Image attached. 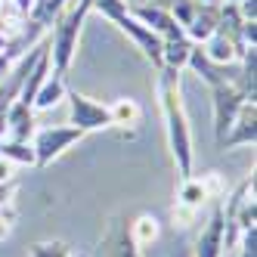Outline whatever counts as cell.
I'll return each instance as SVG.
<instances>
[{
  "instance_id": "obj_1",
  "label": "cell",
  "mask_w": 257,
  "mask_h": 257,
  "mask_svg": "<svg viewBox=\"0 0 257 257\" xmlns=\"http://www.w3.org/2000/svg\"><path fill=\"white\" fill-rule=\"evenodd\" d=\"M155 93L158 105L164 115V131H168V146L177 164L180 180L192 174V131L186 121V108H183V93H180V71L177 68H158V81H155Z\"/></svg>"
},
{
  "instance_id": "obj_19",
  "label": "cell",
  "mask_w": 257,
  "mask_h": 257,
  "mask_svg": "<svg viewBox=\"0 0 257 257\" xmlns=\"http://www.w3.org/2000/svg\"><path fill=\"white\" fill-rule=\"evenodd\" d=\"M0 158H7L10 164H25V168H34V149L31 143H16V140H0Z\"/></svg>"
},
{
  "instance_id": "obj_9",
  "label": "cell",
  "mask_w": 257,
  "mask_h": 257,
  "mask_svg": "<svg viewBox=\"0 0 257 257\" xmlns=\"http://www.w3.org/2000/svg\"><path fill=\"white\" fill-rule=\"evenodd\" d=\"M127 223H131V220L124 214H115L108 220V229H105L102 242H99V257H143V251L134 245Z\"/></svg>"
},
{
  "instance_id": "obj_8",
  "label": "cell",
  "mask_w": 257,
  "mask_h": 257,
  "mask_svg": "<svg viewBox=\"0 0 257 257\" xmlns=\"http://www.w3.org/2000/svg\"><path fill=\"white\" fill-rule=\"evenodd\" d=\"M65 99H68V124H75L81 134H96V131H105V127H112L108 121V105L90 99L78 90H68L65 87Z\"/></svg>"
},
{
  "instance_id": "obj_20",
  "label": "cell",
  "mask_w": 257,
  "mask_h": 257,
  "mask_svg": "<svg viewBox=\"0 0 257 257\" xmlns=\"http://www.w3.org/2000/svg\"><path fill=\"white\" fill-rule=\"evenodd\" d=\"M31 257H71V248L65 242H38L28 251Z\"/></svg>"
},
{
  "instance_id": "obj_21",
  "label": "cell",
  "mask_w": 257,
  "mask_h": 257,
  "mask_svg": "<svg viewBox=\"0 0 257 257\" xmlns=\"http://www.w3.org/2000/svg\"><path fill=\"white\" fill-rule=\"evenodd\" d=\"M235 245H238V257H257V226L245 229Z\"/></svg>"
},
{
  "instance_id": "obj_12",
  "label": "cell",
  "mask_w": 257,
  "mask_h": 257,
  "mask_svg": "<svg viewBox=\"0 0 257 257\" xmlns=\"http://www.w3.org/2000/svg\"><path fill=\"white\" fill-rule=\"evenodd\" d=\"M186 68H192V71H195V75L205 81L208 87L229 84V81H235V78H238V68H229V65H217V62H211V59L205 56V50H201L198 44H195V47H192V53H189Z\"/></svg>"
},
{
  "instance_id": "obj_14",
  "label": "cell",
  "mask_w": 257,
  "mask_h": 257,
  "mask_svg": "<svg viewBox=\"0 0 257 257\" xmlns=\"http://www.w3.org/2000/svg\"><path fill=\"white\" fill-rule=\"evenodd\" d=\"M108 121H112V127H121L124 134H127V127H131V134H134L143 124V105L131 96H121L108 105Z\"/></svg>"
},
{
  "instance_id": "obj_2",
  "label": "cell",
  "mask_w": 257,
  "mask_h": 257,
  "mask_svg": "<svg viewBox=\"0 0 257 257\" xmlns=\"http://www.w3.org/2000/svg\"><path fill=\"white\" fill-rule=\"evenodd\" d=\"M87 13H81L75 7V0L62 10V16L53 22V31L47 38V53H50V75L53 78H62L68 75L71 59L78 53V41H81V28H84Z\"/></svg>"
},
{
  "instance_id": "obj_7",
  "label": "cell",
  "mask_w": 257,
  "mask_h": 257,
  "mask_svg": "<svg viewBox=\"0 0 257 257\" xmlns=\"http://www.w3.org/2000/svg\"><path fill=\"white\" fill-rule=\"evenodd\" d=\"M245 102H254V99H248V96H245V90L238 87L235 81L211 87V108H214V140H217V143L226 137L229 124L235 121L238 108H242Z\"/></svg>"
},
{
  "instance_id": "obj_15",
  "label": "cell",
  "mask_w": 257,
  "mask_h": 257,
  "mask_svg": "<svg viewBox=\"0 0 257 257\" xmlns=\"http://www.w3.org/2000/svg\"><path fill=\"white\" fill-rule=\"evenodd\" d=\"M198 47L205 50V56H208L211 62H217V65H232V62H238L235 44L226 38V34H220V31H214L211 38H208L205 44H198Z\"/></svg>"
},
{
  "instance_id": "obj_26",
  "label": "cell",
  "mask_w": 257,
  "mask_h": 257,
  "mask_svg": "<svg viewBox=\"0 0 257 257\" xmlns=\"http://www.w3.org/2000/svg\"><path fill=\"white\" fill-rule=\"evenodd\" d=\"M71 257H90V254H87V251H81V254H71Z\"/></svg>"
},
{
  "instance_id": "obj_17",
  "label": "cell",
  "mask_w": 257,
  "mask_h": 257,
  "mask_svg": "<svg viewBox=\"0 0 257 257\" xmlns=\"http://www.w3.org/2000/svg\"><path fill=\"white\" fill-rule=\"evenodd\" d=\"M192 41L189 38H180V41H164V53H161V59H164V65L168 68H186V62H189V53H192Z\"/></svg>"
},
{
  "instance_id": "obj_4",
  "label": "cell",
  "mask_w": 257,
  "mask_h": 257,
  "mask_svg": "<svg viewBox=\"0 0 257 257\" xmlns=\"http://www.w3.org/2000/svg\"><path fill=\"white\" fill-rule=\"evenodd\" d=\"M226 192L223 180L217 177V171L208 174H189L180 180V189H177V201H174V220L180 226H189L192 220L198 217V211L208 205V201H220V195Z\"/></svg>"
},
{
  "instance_id": "obj_23",
  "label": "cell",
  "mask_w": 257,
  "mask_h": 257,
  "mask_svg": "<svg viewBox=\"0 0 257 257\" xmlns=\"http://www.w3.org/2000/svg\"><path fill=\"white\" fill-rule=\"evenodd\" d=\"M13 180V164L7 158H0V183H10Z\"/></svg>"
},
{
  "instance_id": "obj_3",
  "label": "cell",
  "mask_w": 257,
  "mask_h": 257,
  "mask_svg": "<svg viewBox=\"0 0 257 257\" xmlns=\"http://www.w3.org/2000/svg\"><path fill=\"white\" fill-rule=\"evenodd\" d=\"M93 10L102 13L112 25H118V31H124L127 38H131L140 50H143V56L152 62V68H164V59H161V53H164V41L158 38V34L152 28H146L137 16L131 13V7H127V0H93Z\"/></svg>"
},
{
  "instance_id": "obj_22",
  "label": "cell",
  "mask_w": 257,
  "mask_h": 257,
  "mask_svg": "<svg viewBox=\"0 0 257 257\" xmlns=\"http://www.w3.org/2000/svg\"><path fill=\"white\" fill-rule=\"evenodd\" d=\"M13 220H16V208H13V205H4V208H0V238L10 235Z\"/></svg>"
},
{
  "instance_id": "obj_5",
  "label": "cell",
  "mask_w": 257,
  "mask_h": 257,
  "mask_svg": "<svg viewBox=\"0 0 257 257\" xmlns=\"http://www.w3.org/2000/svg\"><path fill=\"white\" fill-rule=\"evenodd\" d=\"M171 16L177 19V25L183 28V34L192 44H205L211 34L217 31V19H220V4H201V0H171Z\"/></svg>"
},
{
  "instance_id": "obj_24",
  "label": "cell",
  "mask_w": 257,
  "mask_h": 257,
  "mask_svg": "<svg viewBox=\"0 0 257 257\" xmlns=\"http://www.w3.org/2000/svg\"><path fill=\"white\" fill-rule=\"evenodd\" d=\"M10 4L19 10L22 16H28V13H31V7H34V0H10Z\"/></svg>"
},
{
  "instance_id": "obj_11",
  "label": "cell",
  "mask_w": 257,
  "mask_h": 257,
  "mask_svg": "<svg viewBox=\"0 0 257 257\" xmlns=\"http://www.w3.org/2000/svg\"><path fill=\"white\" fill-rule=\"evenodd\" d=\"M254 140H257V108H254V102H245L238 108L235 121L229 124L226 137L217 146L220 149H235V146H254Z\"/></svg>"
},
{
  "instance_id": "obj_16",
  "label": "cell",
  "mask_w": 257,
  "mask_h": 257,
  "mask_svg": "<svg viewBox=\"0 0 257 257\" xmlns=\"http://www.w3.org/2000/svg\"><path fill=\"white\" fill-rule=\"evenodd\" d=\"M127 229H131L134 245L143 251V248H149L155 238H158V220H155L152 214H140L137 220H131V223H127Z\"/></svg>"
},
{
  "instance_id": "obj_25",
  "label": "cell",
  "mask_w": 257,
  "mask_h": 257,
  "mask_svg": "<svg viewBox=\"0 0 257 257\" xmlns=\"http://www.w3.org/2000/svg\"><path fill=\"white\" fill-rule=\"evenodd\" d=\"M220 4H232L235 7V4H242V0H220Z\"/></svg>"
},
{
  "instance_id": "obj_10",
  "label": "cell",
  "mask_w": 257,
  "mask_h": 257,
  "mask_svg": "<svg viewBox=\"0 0 257 257\" xmlns=\"http://www.w3.org/2000/svg\"><path fill=\"white\" fill-rule=\"evenodd\" d=\"M131 13L137 16L146 28H152L161 41H180V38H186V34H183V28L177 25V19L171 16V10L161 7V4H152V7L143 4V7H134Z\"/></svg>"
},
{
  "instance_id": "obj_13",
  "label": "cell",
  "mask_w": 257,
  "mask_h": 257,
  "mask_svg": "<svg viewBox=\"0 0 257 257\" xmlns=\"http://www.w3.org/2000/svg\"><path fill=\"white\" fill-rule=\"evenodd\" d=\"M4 121H7V140L31 143V137H34V108H31V105H25V102L16 99V102L7 108Z\"/></svg>"
},
{
  "instance_id": "obj_18",
  "label": "cell",
  "mask_w": 257,
  "mask_h": 257,
  "mask_svg": "<svg viewBox=\"0 0 257 257\" xmlns=\"http://www.w3.org/2000/svg\"><path fill=\"white\" fill-rule=\"evenodd\" d=\"M68 4H71V0H41V4L28 13V19H31V22H38V25L47 31V28H53V22H56L59 16H62V10H65Z\"/></svg>"
},
{
  "instance_id": "obj_6",
  "label": "cell",
  "mask_w": 257,
  "mask_h": 257,
  "mask_svg": "<svg viewBox=\"0 0 257 257\" xmlns=\"http://www.w3.org/2000/svg\"><path fill=\"white\" fill-rule=\"evenodd\" d=\"M84 134L75 124H59V127H44L34 131L31 137V149H34V168H47L53 158H59L65 149H71L75 143H81Z\"/></svg>"
}]
</instances>
